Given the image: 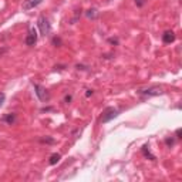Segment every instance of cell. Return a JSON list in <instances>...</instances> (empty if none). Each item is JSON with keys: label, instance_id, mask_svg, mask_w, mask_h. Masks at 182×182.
Instances as JSON below:
<instances>
[{"label": "cell", "instance_id": "ac0fdd59", "mask_svg": "<svg viewBox=\"0 0 182 182\" xmlns=\"http://www.w3.org/2000/svg\"><path fill=\"white\" fill-rule=\"evenodd\" d=\"M71 100H73V97H71V95L68 94V95H66V97H64V103H66V104H70V103H71Z\"/></svg>", "mask_w": 182, "mask_h": 182}, {"label": "cell", "instance_id": "8992f818", "mask_svg": "<svg viewBox=\"0 0 182 182\" xmlns=\"http://www.w3.org/2000/svg\"><path fill=\"white\" fill-rule=\"evenodd\" d=\"M0 121L4 122V124H7V125H14L17 122V114H16V112H9V114H4Z\"/></svg>", "mask_w": 182, "mask_h": 182}, {"label": "cell", "instance_id": "277c9868", "mask_svg": "<svg viewBox=\"0 0 182 182\" xmlns=\"http://www.w3.org/2000/svg\"><path fill=\"white\" fill-rule=\"evenodd\" d=\"M37 38H38L37 30L34 29V27H31V29L29 30V34H27V37H26V40H24L26 46H29V47L34 46L36 43H37Z\"/></svg>", "mask_w": 182, "mask_h": 182}, {"label": "cell", "instance_id": "7c38bea8", "mask_svg": "<svg viewBox=\"0 0 182 182\" xmlns=\"http://www.w3.org/2000/svg\"><path fill=\"white\" fill-rule=\"evenodd\" d=\"M165 144H166V147H169V148H171V147H174V145H175V138H172V136H171V138H169V136L165 138Z\"/></svg>", "mask_w": 182, "mask_h": 182}, {"label": "cell", "instance_id": "5b68a950", "mask_svg": "<svg viewBox=\"0 0 182 182\" xmlns=\"http://www.w3.org/2000/svg\"><path fill=\"white\" fill-rule=\"evenodd\" d=\"M34 90H36V95L38 97L40 101H49L50 100V94L47 93L44 87H42L40 84H34Z\"/></svg>", "mask_w": 182, "mask_h": 182}, {"label": "cell", "instance_id": "e0dca14e", "mask_svg": "<svg viewBox=\"0 0 182 182\" xmlns=\"http://www.w3.org/2000/svg\"><path fill=\"white\" fill-rule=\"evenodd\" d=\"M181 133H182V129H181V128H178L177 131H175V135H177L175 138H177V140H181V138H182V136H181Z\"/></svg>", "mask_w": 182, "mask_h": 182}, {"label": "cell", "instance_id": "5bb4252c", "mask_svg": "<svg viewBox=\"0 0 182 182\" xmlns=\"http://www.w3.org/2000/svg\"><path fill=\"white\" fill-rule=\"evenodd\" d=\"M147 2H148V0H134V3L136 4V7H144Z\"/></svg>", "mask_w": 182, "mask_h": 182}, {"label": "cell", "instance_id": "6da1fadb", "mask_svg": "<svg viewBox=\"0 0 182 182\" xmlns=\"http://www.w3.org/2000/svg\"><path fill=\"white\" fill-rule=\"evenodd\" d=\"M162 87L159 86H151V87H147V88H140L136 91V94L141 95L142 98H149V97H155V95H159L162 94Z\"/></svg>", "mask_w": 182, "mask_h": 182}, {"label": "cell", "instance_id": "ba28073f", "mask_svg": "<svg viewBox=\"0 0 182 182\" xmlns=\"http://www.w3.org/2000/svg\"><path fill=\"white\" fill-rule=\"evenodd\" d=\"M175 38H177V36H175V33L172 31V30H166L165 33L162 34V42L165 43V44H171V43H174Z\"/></svg>", "mask_w": 182, "mask_h": 182}, {"label": "cell", "instance_id": "30bf717a", "mask_svg": "<svg viewBox=\"0 0 182 182\" xmlns=\"http://www.w3.org/2000/svg\"><path fill=\"white\" fill-rule=\"evenodd\" d=\"M60 158H61L60 154H53V155L50 157V159H49V164H50V165H56V164L60 161Z\"/></svg>", "mask_w": 182, "mask_h": 182}, {"label": "cell", "instance_id": "3957f363", "mask_svg": "<svg viewBox=\"0 0 182 182\" xmlns=\"http://www.w3.org/2000/svg\"><path fill=\"white\" fill-rule=\"evenodd\" d=\"M37 26H38V29H40V33H42L43 36H47V34H50V31H51V24H50L49 20H47L44 16L38 17Z\"/></svg>", "mask_w": 182, "mask_h": 182}, {"label": "cell", "instance_id": "9a60e30c", "mask_svg": "<svg viewBox=\"0 0 182 182\" xmlns=\"http://www.w3.org/2000/svg\"><path fill=\"white\" fill-rule=\"evenodd\" d=\"M53 44L57 46V47H60V46H61V38H60V37H54L53 38Z\"/></svg>", "mask_w": 182, "mask_h": 182}, {"label": "cell", "instance_id": "ffe728a7", "mask_svg": "<svg viewBox=\"0 0 182 182\" xmlns=\"http://www.w3.org/2000/svg\"><path fill=\"white\" fill-rule=\"evenodd\" d=\"M108 42H110V43H114V44H118V40H117V38H110Z\"/></svg>", "mask_w": 182, "mask_h": 182}, {"label": "cell", "instance_id": "4fadbf2b", "mask_svg": "<svg viewBox=\"0 0 182 182\" xmlns=\"http://www.w3.org/2000/svg\"><path fill=\"white\" fill-rule=\"evenodd\" d=\"M40 142H43V144H54V140L46 136V138H40Z\"/></svg>", "mask_w": 182, "mask_h": 182}, {"label": "cell", "instance_id": "2e32d148", "mask_svg": "<svg viewBox=\"0 0 182 182\" xmlns=\"http://www.w3.org/2000/svg\"><path fill=\"white\" fill-rule=\"evenodd\" d=\"M4 100H6V94H4V93H0V107L3 105Z\"/></svg>", "mask_w": 182, "mask_h": 182}, {"label": "cell", "instance_id": "52a82bcc", "mask_svg": "<svg viewBox=\"0 0 182 182\" xmlns=\"http://www.w3.org/2000/svg\"><path fill=\"white\" fill-rule=\"evenodd\" d=\"M43 3V0H24L23 2V10L24 12H29V10H31V9L34 7H37L38 4H42Z\"/></svg>", "mask_w": 182, "mask_h": 182}, {"label": "cell", "instance_id": "8fae6325", "mask_svg": "<svg viewBox=\"0 0 182 182\" xmlns=\"http://www.w3.org/2000/svg\"><path fill=\"white\" fill-rule=\"evenodd\" d=\"M97 16H98L97 9H90V10H87V19H95Z\"/></svg>", "mask_w": 182, "mask_h": 182}, {"label": "cell", "instance_id": "9c48e42d", "mask_svg": "<svg viewBox=\"0 0 182 182\" xmlns=\"http://www.w3.org/2000/svg\"><path fill=\"white\" fill-rule=\"evenodd\" d=\"M141 152L144 154V157L149 158L151 161H155V155H152V154H151V151H149V147H148V145H147V144H145L144 147L141 148Z\"/></svg>", "mask_w": 182, "mask_h": 182}, {"label": "cell", "instance_id": "7a4b0ae2", "mask_svg": "<svg viewBox=\"0 0 182 182\" xmlns=\"http://www.w3.org/2000/svg\"><path fill=\"white\" fill-rule=\"evenodd\" d=\"M120 114V111L117 110V108L114 107H107L105 110L103 111V114H101V118H100V122L101 124H107V122H110L111 120H114L117 115Z\"/></svg>", "mask_w": 182, "mask_h": 182}, {"label": "cell", "instance_id": "d6986e66", "mask_svg": "<svg viewBox=\"0 0 182 182\" xmlns=\"http://www.w3.org/2000/svg\"><path fill=\"white\" fill-rule=\"evenodd\" d=\"M93 94H94V91H93V90H87V93H86V97H91Z\"/></svg>", "mask_w": 182, "mask_h": 182}]
</instances>
